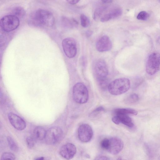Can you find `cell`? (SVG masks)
Segmentation results:
<instances>
[{"label":"cell","mask_w":160,"mask_h":160,"mask_svg":"<svg viewBox=\"0 0 160 160\" xmlns=\"http://www.w3.org/2000/svg\"><path fill=\"white\" fill-rule=\"evenodd\" d=\"M28 20L30 25L36 27H51L53 25L55 22L52 13L43 9H39L33 12Z\"/></svg>","instance_id":"6da1fadb"},{"label":"cell","mask_w":160,"mask_h":160,"mask_svg":"<svg viewBox=\"0 0 160 160\" xmlns=\"http://www.w3.org/2000/svg\"><path fill=\"white\" fill-rule=\"evenodd\" d=\"M130 82L127 78L117 79L109 83L108 89L111 94L118 95L127 92L130 87Z\"/></svg>","instance_id":"7a4b0ae2"},{"label":"cell","mask_w":160,"mask_h":160,"mask_svg":"<svg viewBox=\"0 0 160 160\" xmlns=\"http://www.w3.org/2000/svg\"><path fill=\"white\" fill-rule=\"evenodd\" d=\"M72 97L74 101L78 103L87 102L88 99L89 94L86 86L81 82L75 84L73 88Z\"/></svg>","instance_id":"3957f363"},{"label":"cell","mask_w":160,"mask_h":160,"mask_svg":"<svg viewBox=\"0 0 160 160\" xmlns=\"http://www.w3.org/2000/svg\"><path fill=\"white\" fill-rule=\"evenodd\" d=\"M19 19L12 14L5 16L0 20V27L4 31L9 32L17 28L19 25Z\"/></svg>","instance_id":"277c9868"},{"label":"cell","mask_w":160,"mask_h":160,"mask_svg":"<svg viewBox=\"0 0 160 160\" xmlns=\"http://www.w3.org/2000/svg\"><path fill=\"white\" fill-rule=\"evenodd\" d=\"M63 135V132L61 128L54 126L49 128L47 131L44 139L47 144L54 145L60 142Z\"/></svg>","instance_id":"5b68a950"},{"label":"cell","mask_w":160,"mask_h":160,"mask_svg":"<svg viewBox=\"0 0 160 160\" xmlns=\"http://www.w3.org/2000/svg\"><path fill=\"white\" fill-rule=\"evenodd\" d=\"M160 67V54L154 52L148 56L147 61L146 71L149 75L155 74Z\"/></svg>","instance_id":"8992f818"},{"label":"cell","mask_w":160,"mask_h":160,"mask_svg":"<svg viewBox=\"0 0 160 160\" xmlns=\"http://www.w3.org/2000/svg\"><path fill=\"white\" fill-rule=\"evenodd\" d=\"M94 72L97 82L107 79L108 69L104 60L99 59L96 62L94 66Z\"/></svg>","instance_id":"52a82bcc"},{"label":"cell","mask_w":160,"mask_h":160,"mask_svg":"<svg viewBox=\"0 0 160 160\" xmlns=\"http://www.w3.org/2000/svg\"><path fill=\"white\" fill-rule=\"evenodd\" d=\"M63 51L66 56L69 58L74 57L77 52V45L75 40L72 38L64 39L62 42Z\"/></svg>","instance_id":"ba28073f"},{"label":"cell","mask_w":160,"mask_h":160,"mask_svg":"<svg viewBox=\"0 0 160 160\" xmlns=\"http://www.w3.org/2000/svg\"><path fill=\"white\" fill-rule=\"evenodd\" d=\"M93 135L91 127L87 124H83L79 126L78 129V136L79 140L83 142L91 140Z\"/></svg>","instance_id":"9c48e42d"},{"label":"cell","mask_w":160,"mask_h":160,"mask_svg":"<svg viewBox=\"0 0 160 160\" xmlns=\"http://www.w3.org/2000/svg\"><path fill=\"white\" fill-rule=\"evenodd\" d=\"M124 146L123 141L117 137L109 138V143L107 150L109 153L113 155L119 153L122 149Z\"/></svg>","instance_id":"30bf717a"},{"label":"cell","mask_w":160,"mask_h":160,"mask_svg":"<svg viewBox=\"0 0 160 160\" xmlns=\"http://www.w3.org/2000/svg\"><path fill=\"white\" fill-rule=\"evenodd\" d=\"M77 152L76 146L71 143H67L63 145L60 148L59 153L64 158L69 160L72 158Z\"/></svg>","instance_id":"8fae6325"},{"label":"cell","mask_w":160,"mask_h":160,"mask_svg":"<svg viewBox=\"0 0 160 160\" xmlns=\"http://www.w3.org/2000/svg\"><path fill=\"white\" fill-rule=\"evenodd\" d=\"M8 117L10 123L16 129L22 130L26 128L25 121L17 115L11 112L8 114Z\"/></svg>","instance_id":"7c38bea8"},{"label":"cell","mask_w":160,"mask_h":160,"mask_svg":"<svg viewBox=\"0 0 160 160\" xmlns=\"http://www.w3.org/2000/svg\"><path fill=\"white\" fill-rule=\"evenodd\" d=\"M96 46L98 51L102 52L111 50L112 47V44L108 36L104 35L98 40Z\"/></svg>","instance_id":"4fadbf2b"},{"label":"cell","mask_w":160,"mask_h":160,"mask_svg":"<svg viewBox=\"0 0 160 160\" xmlns=\"http://www.w3.org/2000/svg\"><path fill=\"white\" fill-rule=\"evenodd\" d=\"M112 121L116 124L121 123L129 128H132L134 124L131 118L128 114H115L112 118Z\"/></svg>","instance_id":"5bb4252c"},{"label":"cell","mask_w":160,"mask_h":160,"mask_svg":"<svg viewBox=\"0 0 160 160\" xmlns=\"http://www.w3.org/2000/svg\"><path fill=\"white\" fill-rule=\"evenodd\" d=\"M46 132L43 128L40 126L37 127L34 130L33 137L36 140H43L45 138Z\"/></svg>","instance_id":"9a60e30c"},{"label":"cell","mask_w":160,"mask_h":160,"mask_svg":"<svg viewBox=\"0 0 160 160\" xmlns=\"http://www.w3.org/2000/svg\"><path fill=\"white\" fill-rule=\"evenodd\" d=\"M115 114H122L136 115L138 112L135 110L130 108H119L115 109L114 111Z\"/></svg>","instance_id":"2e32d148"},{"label":"cell","mask_w":160,"mask_h":160,"mask_svg":"<svg viewBox=\"0 0 160 160\" xmlns=\"http://www.w3.org/2000/svg\"><path fill=\"white\" fill-rule=\"evenodd\" d=\"M12 14L19 18L23 17L26 14L25 10L22 7L20 6L14 8L12 11Z\"/></svg>","instance_id":"e0dca14e"},{"label":"cell","mask_w":160,"mask_h":160,"mask_svg":"<svg viewBox=\"0 0 160 160\" xmlns=\"http://www.w3.org/2000/svg\"><path fill=\"white\" fill-rule=\"evenodd\" d=\"M139 99V96L138 94L136 93H132L125 99L124 102L127 104H132L138 101Z\"/></svg>","instance_id":"ac0fdd59"},{"label":"cell","mask_w":160,"mask_h":160,"mask_svg":"<svg viewBox=\"0 0 160 160\" xmlns=\"http://www.w3.org/2000/svg\"><path fill=\"white\" fill-rule=\"evenodd\" d=\"M121 9L117 8L113 9L108 13L111 19L116 18L120 16L122 14Z\"/></svg>","instance_id":"d6986e66"},{"label":"cell","mask_w":160,"mask_h":160,"mask_svg":"<svg viewBox=\"0 0 160 160\" xmlns=\"http://www.w3.org/2000/svg\"><path fill=\"white\" fill-rule=\"evenodd\" d=\"M7 140L10 148L14 152H17L18 150V147L13 139L11 137H8Z\"/></svg>","instance_id":"ffe728a7"},{"label":"cell","mask_w":160,"mask_h":160,"mask_svg":"<svg viewBox=\"0 0 160 160\" xmlns=\"http://www.w3.org/2000/svg\"><path fill=\"white\" fill-rule=\"evenodd\" d=\"M106 8L105 7H101L97 9L93 13V19L95 20H98L103 13Z\"/></svg>","instance_id":"44dd1931"},{"label":"cell","mask_w":160,"mask_h":160,"mask_svg":"<svg viewBox=\"0 0 160 160\" xmlns=\"http://www.w3.org/2000/svg\"><path fill=\"white\" fill-rule=\"evenodd\" d=\"M81 24L84 28L88 27L90 24V21L88 18L84 14H82L80 17Z\"/></svg>","instance_id":"7402d4cb"},{"label":"cell","mask_w":160,"mask_h":160,"mask_svg":"<svg viewBox=\"0 0 160 160\" xmlns=\"http://www.w3.org/2000/svg\"><path fill=\"white\" fill-rule=\"evenodd\" d=\"M149 17V14L145 11H142L138 14L137 18L139 20L145 21L147 20Z\"/></svg>","instance_id":"603a6c76"},{"label":"cell","mask_w":160,"mask_h":160,"mask_svg":"<svg viewBox=\"0 0 160 160\" xmlns=\"http://www.w3.org/2000/svg\"><path fill=\"white\" fill-rule=\"evenodd\" d=\"M15 156L11 152H5L3 153L1 158V160H14Z\"/></svg>","instance_id":"cb8c5ba5"},{"label":"cell","mask_w":160,"mask_h":160,"mask_svg":"<svg viewBox=\"0 0 160 160\" xmlns=\"http://www.w3.org/2000/svg\"><path fill=\"white\" fill-rule=\"evenodd\" d=\"M105 109L102 106H100L94 109L90 114V116L92 117H94L101 113V112H104Z\"/></svg>","instance_id":"d4e9b609"},{"label":"cell","mask_w":160,"mask_h":160,"mask_svg":"<svg viewBox=\"0 0 160 160\" xmlns=\"http://www.w3.org/2000/svg\"><path fill=\"white\" fill-rule=\"evenodd\" d=\"M35 139L33 137H28L27 138L26 142L28 147L30 148H32L34 145Z\"/></svg>","instance_id":"484cf974"},{"label":"cell","mask_w":160,"mask_h":160,"mask_svg":"<svg viewBox=\"0 0 160 160\" xmlns=\"http://www.w3.org/2000/svg\"><path fill=\"white\" fill-rule=\"evenodd\" d=\"M109 143V138H105L102 139L100 142L101 148L105 150H107Z\"/></svg>","instance_id":"4316f807"},{"label":"cell","mask_w":160,"mask_h":160,"mask_svg":"<svg viewBox=\"0 0 160 160\" xmlns=\"http://www.w3.org/2000/svg\"><path fill=\"white\" fill-rule=\"evenodd\" d=\"M66 1L70 4L72 5L78 3L80 0H66Z\"/></svg>","instance_id":"83f0119b"},{"label":"cell","mask_w":160,"mask_h":160,"mask_svg":"<svg viewBox=\"0 0 160 160\" xmlns=\"http://www.w3.org/2000/svg\"><path fill=\"white\" fill-rule=\"evenodd\" d=\"M96 160H110V159L108 157L105 156H100L97 157L95 159Z\"/></svg>","instance_id":"f1b7e54d"},{"label":"cell","mask_w":160,"mask_h":160,"mask_svg":"<svg viewBox=\"0 0 160 160\" xmlns=\"http://www.w3.org/2000/svg\"><path fill=\"white\" fill-rule=\"evenodd\" d=\"M104 3L108 4L112 2V0H101Z\"/></svg>","instance_id":"f546056e"},{"label":"cell","mask_w":160,"mask_h":160,"mask_svg":"<svg viewBox=\"0 0 160 160\" xmlns=\"http://www.w3.org/2000/svg\"><path fill=\"white\" fill-rule=\"evenodd\" d=\"M35 160H43L44 159V158L43 157H38L36 159H35Z\"/></svg>","instance_id":"4dcf8cb0"},{"label":"cell","mask_w":160,"mask_h":160,"mask_svg":"<svg viewBox=\"0 0 160 160\" xmlns=\"http://www.w3.org/2000/svg\"><path fill=\"white\" fill-rule=\"evenodd\" d=\"M157 41H158V42L159 44H160V36L157 39Z\"/></svg>","instance_id":"1f68e13d"},{"label":"cell","mask_w":160,"mask_h":160,"mask_svg":"<svg viewBox=\"0 0 160 160\" xmlns=\"http://www.w3.org/2000/svg\"><path fill=\"white\" fill-rule=\"evenodd\" d=\"M158 1L160 3V0H158Z\"/></svg>","instance_id":"d6a6232c"}]
</instances>
